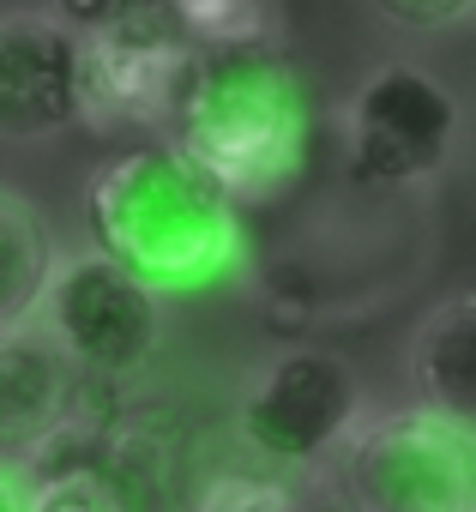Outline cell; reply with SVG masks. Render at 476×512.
<instances>
[{
    "label": "cell",
    "mask_w": 476,
    "mask_h": 512,
    "mask_svg": "<svg viewBox=\"0 0 476 512\" xmlns=\"http://www.w3.org/2000/svg\"><path fill=\"white\" fill-rule=\"evenodd\" d=\"M85 229L115 266L157 296H205L248 272V229L235 205L181 145H133L97 163Z\"/></svg>",
    "instance_id": "2"
},
{
    "label": "cell",
    "mask_w": 476,
    "mask_h": 512,
    "mask_svg": "<svg viewBox=\"0 0 476 512\" xmlns=\"http://www.w3.org/2000/svg\"><path fill=\"white\" fill-rule=\"evenodd\" d=\"M193 512H302V500L272 476H211Z\"/></svg>",
    "instance_id": "14"
},
{
    "label": "cell",
    "mask_w": 476,
    "mask_h": 512,
    "mask_svg": "<svg viewBox=\"0 0 476 512\" xmlns=\"http://www.w3.org/2000/svg\"><path fill=\"white\" fill-rule=\"evenodd\" d=\"M37 320L91 380H133L151 368L163 344V296L139 284L127 266H115L103 247L61 253Z\"/></svg>",
    "instance_id": "5"
},
{
    "label": "cell",
    "mask_w": 476,
    "mask_h": 512,
    "mask_svg": "<svg viewBox=\"0 0 476 512\" xmlns=\"http://www.w3.org/2000/svg\"><path fill=\"white\" fill-rule=\"evenodd\" d=\"M91 374L67 362V350L49 338L43 320L0 332V458L37 452L79 416V392Z\"/></svg>",
    "instance_id": "8"
},
{
    "label": "cell",
    "mask_w": 476,
    "mask_h": 512,
    "mask_svg": "<svg viewBox=\"0 0 476 512\" xmlns=\"http://www.w3.org/2000/svg\"><path fill=\"white\" fill-rule=\"evenodd\" d=\"M368 7L392 25V31H410V37H440V31H458L476 0H368Z\"/></svg>",
    "instance_id": "15"
},
{
    "label": "cell",
    "mask_w": 476,
    "mask_h": 512,
    "mask_svg": "<svg viewBox=\"0 0 476 512\" xmlns=\"http://www.w3.org/2000/svg\"><path fill=\"white\" fill-rule=\"evenodd\" d=\"M410 386L416 404L476 434V290H458L422 314L410 332Z\"/></svg>",
    "instance_id": "9"
},
{
    "label": "cell",
    "mask_w": 476,
    "mask_h": 512,
    "mask_svg": "<svg viewBox=\"0 0 476 512\" xmlns=\"http://www.w3.org/2000/svg\"><path fill=\"white\" fill-rule=\"evenodd\" d=\"M55 19H67L79 37L127 31V25H181V0H55Z\"/></svg>",
    "instance_id": "13"
},
{
    "label": "cell",
    "mask_w": 476,
    "mask_h": 512,
    "mask_svg": "<svg viewBox=\"0 0 476 512\" xmlns=\"http://www.w3.org/2000/svg\"><path fill=\"white\" fill-rule=\"evenodd\" d=\"M37 476H31V512H127V488L85 458H61V452H37Z\"/></svg>",
    "instance_id": "11"
},
{
    "label": "cell",
    "mask_w": 476,
    "mask_h": 512,
    "mask_svg": "<svg viewBox=\"0 0 476 512\" xmlns=\"http://www.w3.org/2000/svg\"><path fill=\"white\" fill-rule=\"evenodd\" d=\"M350 512H476V434L428 404L362 416L338 440Z\"/></svg>",
    "instance_id": "3"
},
{
    "label": "cell",
    "mask_w": 476,
    "mask_h": 512,
    "mask_svg": "<svg viewBox=\"0 0 476 512\" xmlns=\"http://www.w3.org/2000/svg\"><path fill=\"white\" fill-rule=\"evenodd\" d=\"M79 121L97 127L85 37L67 19H55V7L0 13V139L37 145L73 133Z\"/></svg>",
    "instance_id": "7"
},
{
    "label": "cell",
    "mask_w": 476,
    "mask_h": 512,
    "mask_svg": "<svg viewBox=\"0 0 476 512\" xmlns=\"http://www.w3.org/2000/svg\"><path fill=\"white\" fill-rule=\"evenodd\" d=\"M0 512H31V476L0 458Z\"/></svg>",
    "instance_id": "16"
},
{
    "label": "cell",
    "mask_w": 476,
    "mask_h": 512,
    "mask_svg": "<svg viewBox=\"0 0 476 512\" xmlns=\"http://www.w3.org/2000/svg\"><path fill=\"white\" fill-rule=\"evenodd\" d=\"M193 43H260L278 37V0H181Z\"/></svg>",
    "instance_id": "12"
},
{
    "label": "cell",
    "mask_w": 476,
    "mask_h": 512,
    "mask_svg": "<svg viewBox=\"0 0 476 512\" xmlns=\"http://www.w3.org/2000/svg\"><path fill=\"white\" fill-rule=\"evenodd\" d=\"M338 133H344V163L362 187L404 193V187L434 181L452 163L464 115H458V97L434 73L410 61H386L350 91Z\"/></svg>",
    "instance_id": "4"
},
{
    "label": "cell",
    "mask_w": 476,
    "mask_h": 512,
    "mask_svg": "<svg viewBox=\"0 0 476 512\" xmlns=\"http://www.w3.org/2000/svg\"><path fill=\"white\" fill-rule=\"evenodd\" d=\"M235 205H272L308 163V91L278 37L260 43H193L175 67L163 121Z\"/></svg>",
    "instance_id": "1"
},
{
    "label": "cell",
    "mask_w": 476,
    "mask_h": 512,
    "mask_svg": "<svg viewBox=\"0 0 476 512\" xmlns=\"http://www.w3.org/2000/svg\"><path fill=\"white\" fill-rule=\"evenodd\" d=\"M362 416H368V392L344 356L284 350L248 380L242 410H235V434L272 464H314L338 452V440Z\"/></svg>",
    "instance_id": "6"
},
{
    "label": "cell",
    "mask_w": 476,
    "mask_h": 512,
    "mask_svg": "<svg viewBox=\"0 0 476 512\" xmlns=\"http://www.w3.org/2000/svg\"><path fill=\"white\" fill-rule=\"evenodd\" d=\"M55 266H61V247L43 211L0 187V332L37 320Z\"/></svg>",
    "instance_id": "10"
}]
</instances>
